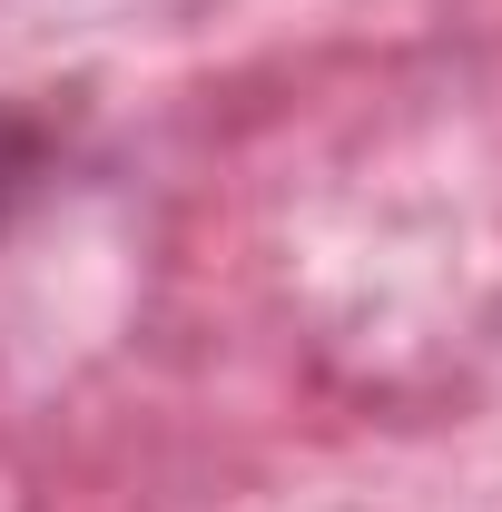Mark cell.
Segmentation results:
<instances>
[{"mask_svg": "<svg viewBox=\"0 0 502 512\" xmlns=\"http://www.w3.org/2000/svg\"><path fill=\"white\" fill-rule=\"evenodd\" d=\"M30 158H40V138H30V128H10L0 119V197L20 188V178H30Z\"/></svg>", "mask_w": 502, "mask_h": 512, "instance_id": "cell-1", "label": "cell"}]
</instances>
